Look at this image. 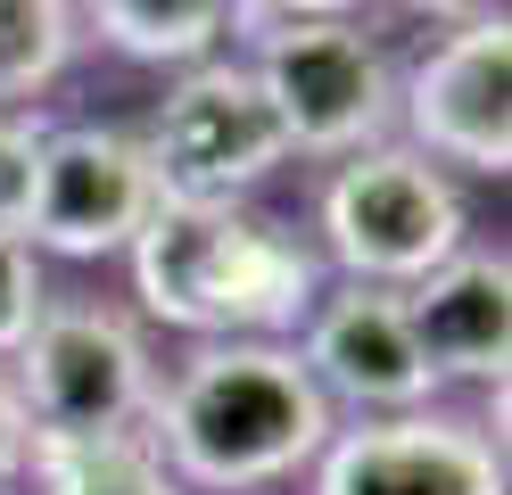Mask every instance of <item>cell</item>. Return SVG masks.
Segmentation results:
<instances>
[{
	"label": "cell",
	"instance_id": "obj_13",
	"mask_svg": "<svg viewBox=\"0 0 512 495\" xmlns=\"http://www.w3.org/2000/svg\"><path fill=\"white\" fill-rule=\"evenodd\" d=\"M25 487L34 495H182L141 429H91V438H50L34 429L25 446Z\"/></svg>",
	"mask_w": 512,
	"mask_h": 495
},
{
	"label": "cell",
	"instance_id": "obj_8",
	"mask_svg": "<svg viewBox=\"0 0 512 495\" xmlns=\"http://www.w3.org/2000/svg\"><path fill=\"white\" fill-rule=\"evenodd\" d=\"M149 207L157 182L133 124H100V116L42 124L34 207H25V248L42 264H124Z\"/></svg>",
	"mask_w": 512,
	"mask_h": 495
},
{
	"label": "cell",
	"instance_id": "obj_11",
	"mask_svg": "<svg viewBox=\"0 0 512 495\" xmlns=\"http://www.w3.org/2000/svg\"><path fill=\"white\" fill-rule=\"evenodd\" d=\"M397 297H405L413 347H422L438 396L504 388V372H512V256H504V240H463L438 273H422Z\"/></svg>",
	"mask_w": 512,
	"mask_h": 495
},
{
	"label": "cell",
	"instance_id": "obj_1",
	"mask_svg": "<svg viewBox=\"0 0 512 495\" xmlns=\"http://www.w3.org/2000/svg\"><path fill=\"white\" fill-rule=\"evenodd\" d=\"M124 281L149 330L174 339H298L323 297V256L306 223L265 198H157L124 248Z\"/></svg>",
	"mask_w": 512,
	"mask_h": 495
},
{
	"label": "cell",
	"instance_id": "obj_18",
	"mask_svg": "<svg viewBox=\"0 0 512 495\" xmlns=\"http://www.w3.org/2000/svg\"><path fill=\"white\" fill-rule=\"evenodd\" d=\"M25 446H34V421H25V396L9 380V363H0V495L25 487Z\"/></svg>",
	"mask_w": 512,
	"mask_h": 495
},
{
	"label": "cell",
	"instance_id": "obj_16",
	"mask_svg": "<svg viewBox=\"0 0 512 495\" xmlns=\"http://www.w3.org/2000/svg\"><path fill=\"white\" fill-rule=\"evenodd\" d=\"M34 157H42V116L17 108L0 116V231L25 240V207H34Z\"/></svg>",
	"mask_w": 512,
	"mask_h": 495
},
{
	"label": "cell",
	"instance_id": "obj_2",
	"mask_svg": "<svg viewBox=\"0 0 512 495\" xmlns=\"http://www.w3.org/2000/svg\"><path fill=\"white\" fill-rule=\"evenodd\" d=\"M331 405L314 396L290 339H190L157 363L141 438L166 454L182 495H273L331 446Z\"/></svg>",
	"mask_w": 512,
	"mask_h": 495
},
{
	"label": "cell",
	"instance_id": "obj_10",
	"mask_svg": "<svg viewBox=\"0 0 512 495\" xmlns=\"http://www.w3.org/2000/svg\"><path fill=\"white\" fill-rule=\"evenodd\" d=\"M298 363L314 396L331 405V421H389V413H422L446 405L422 347H413L405 297L372 289V281H323L314 314L298 322Z\"/></svg>",
	"mask_w": 512,
	"mask_h": 495
},
{
	"label": "cell",
	"instance_id": "obj_4",
	"mask_svg": "<svg viewBox=\"0 0 512 495\" xmlns=\"http://www.w3.org/2000/svg\"><path fill=\"white\" fill-rule=\"evenodd\" d=\"M240 58L290 141V165H339L356 149L397 141V50L372 33V17L281 25Z\"/></svg>",
	"mask_w": 512,
	"mask_h": 495
},
{
	"label": "cell",
	"instance_id": "obj_7",
	"mask_svg": "<svg viewBox=\"0 0 512 495\" xmlns=\"http://www.w3.org/2000/svg\"><path fill=\"white\" fill-rule=\"evenodd\" d=\"M397 141L446 165L455 182L512 174V17L504 9L446 25L413 58H397Z\"/></svg>",
	"mask_w": 512,
	"mask_h": 495
},
{
	"label": "cell",
	"instance_id": "obj_6",
	"mask_svg": "<svg viewBox=\"0 0 512 495\" xmlns=\"http://www.w3.org/2000/svg\"><path fill=\"white\" fill-rule=\"evenodd\" d=\"M133 132H141L157 198H265L290 174V141H281L240 50L182 66Z\"/></svg>",
	"mask_w": 512,
	"mask_h": 495
},
{
	"label": "cell",
	"instance_id": "obj_15",
	"mask_svg": "<svg viewBox=\"0 0 512 495\" xmlns=\"http://www.w3.org/2000/svg\"><path fill=\"white\" fill-rule=\"evenodd\" d=\"M42 306H50V264L17 231H0V363L25 347V330H34Z\"/></svg>",
	"mask_w": 512,
	"mask_h": 495
},
{
	"label": "cell",
	"instance_id": "obj_9",
	"mask_svg": "<svg viewBox=\"0 0 512 495\" xmlns=\"http://www.w3.org/2000/svg\"><path fill=\"white\" fill-rule=\"evenodd\" d=\"M306 495H512L504 429H488L471 405L339 421L306 471Z\"/></svg>",
	"mask_w": 512,
	"mask_h": 495
},
{
	"label": "cell",
	"instance_id": "obj_12",
	"mask_svg": "<svg viewBox=\"0 0 512 495\" xmlns=\"http://www.w3.org/2000/svg\"><path fill=\"white\" fill-rule=\"evenodd\" d=\"M83 42L116 50L124 66L182 75L215 50H232V0H75Z\"/></svg>",
	"mask_w": 512,
	"mask_h": 495
},
{
	"label": "cell",
	"instance_id": "obj_3",
	"mask_svg": "<svg viewBox=\"0 0 512 495\" xmlns=\"http://www.w3.org/2000/svg\"><path fill=\"white\" fill-rule=\"evenodd\" d=\"M306 240H314V256H323L331 281L413 289L463 240H479L471 182H455L446 165H430L405 141L356 149V157L323 165L314 207H306Z\"/></svg>",
	"mask_w": 512,
	"mask_h": 495
},
{
	"label": "cell",
	"instance_id": "obj_14",
	"mask_svg": "<svg viewBox=\"0 0 512 495\" xmlns=\"http://www.w3.org/2000/svg\"><path fill=\"white\" fill-rule=\"evenodd\" d=\"M83 50L91 42H83L75 0H0V116H17L42 91H58Z\"/></svg>",
	"mask_w": 512,
	"mask_h": 495
},
{
	"label": "cell",
	"instance_id": "obj_19",
	"mask_svg": "<svg viewBox=\"0 0 512 495\" xmlns=\"http://www.w3.org/2000/svg\"><path fill=\"white\" fill-rule=\"evenodd\" d=\"M372 9H389V17H405V25H430V33H446V25H471V17L504 9V0H372Z\"/></svg>",
	"mask_w": 512,
	"mask_h": 495
},
{
	"label": "cell",
	"instance_id": "obj_17",
	"mask_svg": "<svg viewBox=\"0 0 512 495\" xmlns=\"http://www.w3.org/2000/svg\"><path fill=\"white\" fill-rule=\"evenodd\" d=\"M364 9L372 0H232V50L265 42V33H281V25H347Z\"/></svg>",
	"mask_w": 512,
	"mask_h": 495
},
{
	"label": "cell",
	"instance_id": "obj_5",
	"mask_svg": "<svg viewBox=\"0 0 512 495\" xmlns=\"http://www.w3.org/2000/svg\"><path fill=\"white\" fill-rule=\"evenodd\" d=\"M157 330L124 297H58L34 314L25 347L9 355V380L25 396V421L50 438H91V429H141L157 396Z\"/></svg>",
	"mask_w": 512,
	"mask_h": 495
}]
</instances>
